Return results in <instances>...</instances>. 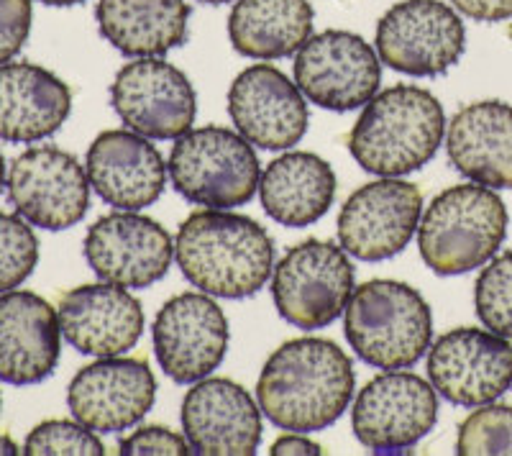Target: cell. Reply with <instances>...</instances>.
I'll return each instance as SVG.
<instances>
[{"mask_svg": "<svg viewBox=\"0 0 512 456\" xmlns=\"http://www.w3.org/2000/svg\"><path fill=\"white\" fill-rule=\"evenodd\" d=\"M356 375L349 354L328 339H292L262 367L256 398L277 428L323 431L344 416Z\"/></svg>", "mask_w": 512, "mask_h": 456, "instance_id": "1", "label": "cell"}, {"mask_svg": "<svg viewBox=\"0 0 512 456\" xmlns=\"http://www.w3.org/2000/svg\"><path fill=\"white\" fill-rule=\"evenodd\" d=\"M182 275L213 298H251L274 272V241L251 218L213 208L182 221L175 239Z\"/></svg>", "mask_w": 512, "mask_h": 456, "instance_id": "2", "label": "cell"}, {"mask_svg": "<svg viewBox=\"0 0 512 456\" xmlns=\"http://www.w3.org/2000/svg\"><path fill=\"white\" fill-rule=\"evenodd\" d=\"M446 116L431 90L395 85L369 100L349 134V152L361 170L402 177L436 157Z\"/></svg>", "mask_w": 512, "mask_h": 456, "instance_id": "3", "label": "cell"}, {"mask_svg": "<svg viewBox=\"0 0 512 456\" xmlns=\"http://www.w3.org/2000/svg\"><path fill=\"white\" fill-rule=\"evenodd\" d=\"M344 331L361 362L387 372L413 367L431 349V305L405 282L369 280L346 303Z\"/></svg>", "mask_w": 512, "mask_h": 456, "instance_id": "4", "label": "cell"}, {"mask_svg": "<svg viewBox=\"0 0 512 456\" xmlns=\"http://www.w3.org/2000/svg\"><path fill=\"white\" fill-rule=\"evenodd\" d=\"M507 236V208L484 185H454L433 198L418 226L425 267L441 277L466 275L495 257Z\"/></svg>", "mask_w": 512, "mask_h": 456, "instance_id": "5", "label": "cell"}, {"mask_svg": "<svg viewBox=\"0 0 512 456\" xmlns=\"http://www.w3.org/2000/svg\"><path fill=\"white\" fill-rule=\"evenodd\" d=\"M167 167L182 198L213 211L246 205L262 180L259 159L249 141L223 126H203L182 134Z\"/></svg>", "mask_w": 512, "mask_h": 456, "instance_id": "6", "label": "cell"}, {"mask_svg": "<svg viewBox=\"0 0 512 456\" xmlns=\"http://www.w3.org/2000/svg\"><path fill=\"white\" fill-rule=\"evenodd\" d=\"M354 264L344 246L310 239L274 264V308L290 326L318 331L336 321L354 293Z\"/></svg>", "mask_w": 512, "mask_h": 456, "instance_id": "7", "label": "cell"}, {"mask_svg": "<svg viewBox=\"0 0 512 456\" xmlns=\"http://www.w3.org/2000/svg\"><path fill=\"white\" fill-rule=\"evenodd\" d=\"M377 54L410 77H438L459 65L466 29L459 11L443 0H402L379 18Z\"/></svg>", "mask_w": 512, "mask_h": 456, "instance_id": "8", "label": "cell"}, {"mask_svg": "<svg viewBox=\"0 0 512 456\" xmlns=\"http://www.w3.org/2000/svg\"><path fill=\"white\" fill-rule=\"evenodd\" d=\"M90 188L80 159L49 144L18 154L6 177L13 211L44 231H64L88 216Z\"/></svg>", "mask_w": 512, "mask_h": 456, "instance_id": "9", "label": "cell"}, {"mask_svg": "<svg viewBox=\"0 0 512 456\" xmlns=\"http://www.w3.org/2000/svg\"><path fill=\"white\" fill-rule=\"evenodd\" d=\"M295 82L318 108L349 113L367 106L382 82V59L351 31L313 34L295 57Z\"/></svg>", "mask_w": 512, "mask_h": 456, "instance_id": "10", "label": "cell"}, {"mask_svg": "<svg viewBox=\"0 0 512 456\" xmlns=\"http://www.w3.org/2000/svg\"><path fill=\"white\" fill-rule=\"evenodd\" d=\"M113 111L146 139H180L192 129L198 95L190 77L162 57H139L118 70L111 85Z\"/></svg>", "mask_w": 512, "mask_h": 456, "instance_id": "11", "label": "cell"}, {"mask_svg": "<svg viewBox=\"0 0 512 456\" xmlns=\"http://www.w3.org/2000/svg\"><path fill=\"white\" fill-rule=\"evenodd\" d=\"M420 216L423 193L418 185L397 177L367 182L338 213V241L354 259L384 262L410 244Z\"/></svg>", "mask_w": 512, "mask_h": 456, "instance_id": "12", "label": "cell"}, {"mask_svg": "<svg viewBox=\"0 0 512 456\" xmlns=\"http://www.w3.org/2000/svg\"><path fill=\"white\" fill-rule=\"evenodd\" d=\"M438 392L431 382L390 369L359 390L351 410L354 436L372 451H402L436 428Z\"/></svg>", "mask_w": 512, "mask_h": 456, "instance_id": "13", "label": "cell"}, {"mask_svg": "<svg viewBox=\"0 0 512 456\" xmlns=\"http://www.w3.org/2000/svg\"><path fill=\"white\" fill-rule=\"evenodd\" d=\"M228 339L226 313L208 293L175 295L162 305L152 326L159 367L177 385H195L221 367Z\"/></svg>", "mask_w": 512, "mask_h": 456, "instance_id": "14", "label": "cell"}, {"mask_svg": "<svg viewBox=\"0 0 512 456\" xmlns=\"http://www.w3.org/2000/svg\"><path fill=\"white\" fill-rule=\"evenodd\" d=\"M428 380L448 403H495L512 387L510 339L482 328H454L428 349Z\"/></svg>", "mask_w": 512, "mask_h": 456, "instance_id": "15", "label": "cell"}, {"mask_svg": "<svg viewBox=\"0 0 512 456\" xmlns=\"http://www.w3.org/2000/svg\"><path fill=\"white\" fill-rule=\"evenodd\" d=\"M82 254L103 282L144 290L169 272L175 239L162 223L136 211H121L98 218L88 228Z\"/></svg>", "mask_w": 512, "mask_h": 456, "instance_id": "16", "label": "cell"}, {"mask_svg": "<svg viewBox=\"0 0 512 456\" xmlns=\"http://www.w3.org/2000/svg\"><path fill=\"white\" fill-rule=\"evenodd\" d=\"M228 116L251 147H295L308 131L303 90L272 65H251L228 88Z\"/></svg>", "mask_w": 512, "mask_h": 456, "instance_id": "17", "label": "cell"}, {"mask_svg": "<svg viewBox=\"0 0 512 456\" xmlns=\"http://www.w3.org/2000/svg\"><path fill=\"white\" fill-rule=\"evenodd\" d=\"M157 398L152 367L141 359L100 357L82 367L67 387L75 421L98 433H121L141 421Z\"/></svg>", "mask_w": 512, "mask_h": 456, "instance_id": "18", "label": "cell"}, {"mask_svg": "<svg viewBox=\"0 0 512 456\" xmlns=\"http://www.w3.org/2000/svg\"><path fill=\"white\" fill-rule=\"evenodd\" d=\"M182 431L192 454L251 456L262 444V408L239 382L200 380L182 400Z\"/></svg>", "mask_w": 512, "mask_h": 456, "instance_id": "19", "label": "cell"}, {"mask_svg": "<svg viewBox=\"0 0 512 456\" xmlns=\"http://www.w3.org/2000/svg\"><path fill=\"white\" fill-rule=\"evenodd\" d=\"M57 316L67 344L88 357H121L144 334L141 303L111 282L72 287L59 300Z\"/></svg>", "mask_w": 512, "mask_h": 456, "instance_id": "20", "label": "cell"}, {"mask_svg": "<svg viewBox=\"0 0 512 456\" xmlns=\"http://www.w3.org/2000/svg\"><path fill=\"white\" fill-rule=\"evenodd\" d=\"M90 185L118 211H141L157 203L167 185V164L146 136L131 129L103 131L85 157Z\"/></svg>", "mask_w": 512, "mask_h": 456, "instance_id": "21", "label": "cell"}, {"mask_svg": "<svg viewBox=\"0 0 512 456\" xmlns=\"http://www.w3.org/2000/svg\"><path fill=\"white\" fill-rule=\"evenodd\" d=\"M62 328L54 305L29 290L0 295V382L39 385L54 375Z\"/></svg>", "mask_w": 512, "mask_h": 456, "instance_id": "22", "label": "cell"}, {"mask_svg": "<svg viewBox=\"0 0 512 456\" xmlns=\"http://www.w3.org/2000/svg\"><path fill=\"white\" fill-rule=\"evenodd\" d=\"M448 159L464 177L492 190H512V106L477 100L446 131Z\"/></svg>", "mask_w": 512, "mask_h": 456, "instance_id": "23", "label": "cell"}, {"mask_svg": "<svg viewBox=\"0 0 512 456\" xmlns=\"http://www.w3.org/2000/svg\"><path fill=\"white\" fill-rule=\"evenodd\" d=\"M72 113V90L47 67L0 65V139L34 144L62 129Z\"/></svg>", "mask_w": 512, "mask_h": 456, "instance_id": "24", "label": "cell"}, {"mask_svg": "<svg viewBox=\"0 0 512 456\" xmlns=\"http://www.w3.org/2000/svg\"><path fill=\"white\" fill-rule=\"evenodd\" d=\"M259 198L264 213L280 226H313L336 200V172L318 154H282L262 172Z\"/></svg>", "mask_w": 512, "mask_h": 456, "instance_id": "25", "label": "cell"}, {"mask_svg": "<svg viewBox=\"0 0 512 456\" xmlns=\"http://www.w3.org/2000/svg\"><path fill=\"white\" fill-rule=\"evenodd\" d=\"M98 31L126 57H164L190 29L187 0H98Z\"/></svg>", "mask_w": 512, "mask_h": 456, "instance_id": "26", "label": "cell"}, {"mask_svg": "<svg viewBox=\"0 0 512 456\" xmlns=\"http://www.w3.org/2000/svg\"><path fill=\"white\" fill-rule=\"evenodd\" d=\"M308 0H236L228 16L231 47L249 59H285L313 36Z\"/></svg>", "mask_w": 512, "mask_h": 456, "instance_id": "27", "label": "cell"}, {"mask_svg": "<svg viewBox=\"0 0 512 456\" xmlns=\"http://www.w3.org/2000/svg\"><path fill=\"white\" fill-rule=\"evenodd\" d=\"M474 308L487 331L512 339V252L492 257L474 285Z\"/></svg>", "mask_w": 512, "mask_h": 456, "instance_id": "28", "label": "cell"}, {"mask_svg": "<svg viewBox=\"0 0 512 456\" xmlns=\"http://www.w3.org/2000/svg\"><path fill=\"white\" fill-rule=\"evenodd\" d=\"M456 454H512V405H479L461 421Z\"/></svg>", "mask_w": 512, "mask_h": 456, "instance_id": "29", "label": "cell"}, {"mask_svg": "<svg viewBox=\"0 0 512 456\" xmlns=\"http://www.w3.org/2000/svg\"><path fill=\"white\" fill-rule=\"evenodd\" d=\"M39 262V239L24 218L0 213V295L24 285Z\"/></svg>", "mask_w": 512, "mask_h": 456, "instance_id": "30", "label": "cell"}, {"mask_svg": "<svg viewBox=\"0 0 512 456\" xmlns=\"http://www.w3.org/2000/svg\"><path fill=\"white\" fill-rule=\"evenodd\" d=\"M24 454L31 456H100L105 454L103 441L93 428L80 421H44L31 428L26 436Z\"/></svg>", "mask_w": 512, "mask_h": 456, "instance_id": "31", "label": "cell"}, {"mask_svg": "<svg viewBox=\"0 0 512 456\" xmlns=\"http://www.w3.org/2000/svg\"><path fill=\"white\" fill-rule=\"evenodd\" d=\"M31 0H0V65L16 57L31 34Z\"/></svg>", "mask_w": 512, "mask_h": 456, "instance_id": "32", "label": "cell"}, {"mask_svg": "<svg viewBox=\"0 0 512 456\" xmlns=\"http://www.w3.org/2000/svg\"><path fill=\"white\" fill-rule=\"evenodd\" d=\"M118 454H131V456H185L192 454L187 439H182L180 433L164 426H141L134 433H128L126 439L118 441Z\"/></svg>", "mask_w": 512, "mask_h": 456, "instance_id": "33", "label": "cell"}, {"mask_svg": "<svg viewBox=\"0 0 512 456\" xmlns=\"http://www.w3.org/2000/svg\"><path fill=\"white\" fill-rule=\"evenodd\" d=\"M451 6L482 24H497L512 18V0H451Z\"/></svg>", "mask_w": 512, "mask_h": 456, "instance_id": "34", "label": "cell"}, {"mask_svg": "<svg viewBox=\"0 0 512 456\" xmlns=\"http://www.w3.org/2000/svg\"><path fill=\"white\" fill-rule=\"evenodd\" d=\"M272 451L274 456H290V454H323V446L315 444L313 439H308L305 433H285V436H280V439L274 441L272 444Z\"/></svg>", "mask_w": 512, "mask_h": 456, "instance_id": "35", "label": "cell"}, {"mask_svg": "<svg viewBox=\"0 0 512 456\" xmlns=\"http://www.w3.org/2000/svg\"><path fill=\"white\" fill-rule=\"evenodd\" d=\"M16 454H24V451L18 449V444L11 439V436L0 433V456H16Z\"/></svg>", "mask_w": 512, "mask_h": 456, "instance_id": "36", "label": "cell"}, {"mask_svg": "<svg viewBox=\"0 0 512 456\" xmlns=\"http://www.w3.org/2000/svg\"><path fill=\"white\" fill-rule=\"evenodd\" d=\"M44 6H54V8H67V6H80L85 0H39Z\"/></svg>", "mask_w": 512, "mask_h": 456, "instance_id": "37", "label": "cell"}, {"mask_svg": "<svg viewBox=\"0 0 512 456\" xmlns=\"http://www.w3.org/2000/svg\"><path fill=\"white\" fill-rule=\"evenodd\" d=\"M6 188V159H3V152H0V190Z\"/></svg>", "mask_w": 512, "mask_h": 456, "instance_id": "38", "label": "cell"}, {"mask_svg": "<svg viewBox=\"0 0 512 456\" xmlns=\"http://www.w3.org/2000/svg\"><path fill=\"white\" fill-rule=\"evenodd\" d=\"M205 6H226V3H233V0H200Z\"/></svg>", "mask_w": 512, "mask_h": 456, "instance_id": "39", "label": "cell"}, {"mask_svg": "<svg viewBox=\"0 0 512 456\" xmlns=\"http://www.w3.org/2000/svg\"><path fill=\"white\" fill-rule=\"evenodd\" d=\"M0 410H3V398H0Z\"/></svg>", "mask_w": 512, "mask_h": 456, "instance_id": "40", "label": "cell"}, {"mask_svg": "<svg viewBox=\"0 0 512 456\" xmlns=\"http://www.w3.org/2000/svg\"><path fill=\"white\" fill-rule=\"evenodd\" d=\"M510 39H512V24H510Z\"/></svg>", "mask_w": 512, "mask_h": 456, "instance_id": "41", "label": "cell"}]
</instances>
